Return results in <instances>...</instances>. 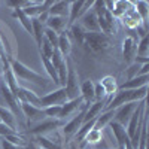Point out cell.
<instances>
[{
    "mask_svg": "<svg viewBox=\"0 0 149 149\" xmlns=\"http://www.w3.org/2000/svg\"><path fill=\"white\" fill-rule=\"evenodd\" d=\"M93 10L97 15V21H98V27H100V33L112 37L113 34L118 33V19L110 14V12L106 9L104 2H97L93 3Z\"/></svg>",
    "mask_w": 149,
    "mask_h": 149,
    "instance_id": "cell-1",
    "label": "cell"
},
{
    "mask_svg": "<svg viewBox=\"0 0 149 149\" xmlns=\"http://www.w3.org/2000/svg\"><path fill=\"white\" fill-rule=\"evenodd\" d=\"M17 55V39L9 26L0 19V57L5 61L15 58Z\"/></svg>",
    "mask_w": 149,
    "mask_h": 149,
    "instance_id": "cell-2",
    "label": "cell"
},
{
    "mask_svg": "<svg viewBox=\"0 0 149 149\" xmlns=\"http://www.w3.org/2000/svg\"><path fill=\"white\" fill-rule=\"evenodd\" d=\"M9 67L12 69V72H14V74L17 76V79L33 82V84H37V85H46L48 84V78H45L40 73L34 72L33 69H30L29 66H26L22 61H19L17 58L9 60Z\"/></svg>",
    "mask_w": 149,
    "mask_h": 149,
    "instance_id": "cell-3",
    "label": "cell"
},
{
    "mask_svg": "<svg viewBox=\"0 0 149 149\" xmlns=\"http://www.w3.org/2000/svg\"><path fill=\"white\" fill-rule=\"evenodd\" d=\"M86 52L91 54H103L112 46V37L103 34V33H85V40L82 45Z\"/></svg>",
    "mask_w": 149,
    "mask_h": 149,
    "instance_id": "cell-4",
    "label": "cell"
},
{
    "mask_svg": "<svg viewBox=\"0 0 149 149\" xmlns=\"http://www.w3.org/2000/svg\"><path fill=\"white\" fill-rule=\"evenodd\" d=\"M79 86H81V81H79L78 70L74 67V64L70 61V58H67V78H66V84H64V90L67 93L69 100L81 97Z\"/></svg>",
    "mask_w": 149,
    "mask_h": 149,
    "instance_id": "cell-5",
    "label": "cell"
},
{
    "mask_svg": "<svg viewBox=\"0 0 149 149\" xmlns=\"http://www.w3.org/2000/svg\"><path fill=\"white\" fill-rule=\"evenodd\" d=\"M64 125V121L60 119H54V118H46L40 122L34 124L29 128V134L30 137H36V136H48L49 133H52L55 130H60Z\"/></svg>",
    "mask_w": 149,
    "mask_h": 149,
    "instance_id": "cell-6",
    "label": "cell"
},
{
    "mask_svg": "<svg viewBox=\"0 0 149 149\" xmlns=\"http://www.w3.org/2000/svg\"><path fill=\"white\" fill-rule=\"evenodd\" d=\"M88 106L90 104H85L81 112H78V113L74 115L73 118H70L69 121H66L64 125L61 127L60 131H61V134H63V137H64L66 142L74 139V136H76V133L79 131L81 125L84 124V115H85V110H86V107H88Z\"/></svg>",
    "mask_w": 149,
    "mask_h": 149,
    "instance_id": "cell-7",
    "label": "cell"
},
{
    "mask_svg": "<svg viewBox=\"0 0 149 149\" xmlns=\"http://www.w3.org/2000/svg\"><path fill=\"white\" fill-rule=\"evenodd\" d=\"M66 102H69L67 93L63 86H58L55 91H51L40 97V107H49V106H63Z\"/></svg>",
    "mask_w": 149,
    "mask_h": 149,
    "instance_id": "cell-8",
    "label": "cell"
},
{
    "mask_svg": "<svg viewBox=\"0 0 149 149\" xmlns=\"http://www.w3.org/2000/svg\"><path fill=\"white\" fill-rule=\"evenodd\" d=\"M139 37L134 34V31L130 30V34L124 37L122 40V58L127 64H131L136 57V48H137Z\"/></svg>",
    "mask_w": 149,
    "mask_h": 149,
    "instance_id": "cell-9",
    "label": "cell"
},
{
    "mask_svg": "<svg viewBox=\"0 0 149 149\" xmlns=\"http://www.w3.org/2000/svg\"><path fill=\"white\" fill-rule=\"evenodd\" d=\"M19 106H21V113H22L24 119H26L30 125H34V124L46 119L43 109L36 107V106L29 104V103H19Z\"/></svg>",
    "mask_w": 149,
    "mask_h": 149,
    "instance_id": "cell-10",
    "label": "cell"
},
{
    "mask_svg": "<svg viewBox=\"0 0 149 149\" xmlns=\"http://www.w3.org/2000/svg\"><path fill=\"white\" fill-rule=\"evenodd\" d=\"M84 106H85V103H84V100H82L81 97L66 102L63 106H61V112H60L58 119L60 121H64V122L69 121L70 118H73L74 115H76L78 112H81L84 109Z\"/></svg>",
    "mask_w": 149,
    "mask_h": 149,
    "instance_id": "cell-11",
    "label": "cell"
},
{
    "mask_svg": "<svg viewBox=\"0 0 149 149\" xmlns=\"http://www.w3.org/2000/svg\"><path fill=\"white\" fill-rule=\"evenodd\" d=\"M93 3L94 2H70L69 18H67V29L70 26H73L74 22H78V19L85 14V12L93 8Z\"/></svg>",
    "mask_w": 149,
    "mask_h": 149,
    "instance_id": "cell-12",
    "label": "cell"
},
{
    "mask_svg": "<svg viewBox=\"0 0 149 149\" xmlns=\"http://www.w3.org/2000/svg\"><path fill=\"white\" fill-rule=\"evenodd\" d=\"M78 24L86 31V33H98L100 27H98V21H97V15L93 10V8L90 10H86L85 14L78 19Z\"/></svg>",
    "mask_w": 149,
    "mask_h": 149,
    "instance_id": "cell-13",
    "label": "cell"
},
{
    "mask_svg": "<svg viewBox=\"0 0 149 149\" xmlns=\"http://www.w3.org/2000/svg\"><path fill=\"white\" fill-rule=\"evenodd\" d=\"M137 106H139V103H125V104L119 106L118 109H115L113 121L125 127L130 121V118H131V115L134 113V110L137 109Z\"/></svg>",
    "mask_w": 149,
    "mask_h": 149,
    "instance_id": "cell-14",
    "label": "cell"
},
{
    "mask_svg": "<svg viewBox=\"0 0 149 149\" xmlns=\"http://www.w3.org/2000/svg\"><path fill=\"white\" fill-rule=\"evenodd\" d=\"M107 127H109V130L112 131V134H113V139H115V142H116L118 149H122L124 145H125V142L128 140L125 127L121 125V124H118V122H115V121H112Z\"/></svg>",
    "mask_w": 149,
    "mask_h": 149,
    "instance_id": "cell-15",
    "label": "cell"
},
{
    "mask_svg": "<svg viewBox=\"0 0 149 149\" xmlns=\"http://www.w3.org/2000/svg\"><path fill=\"white\" fill-rule=\"evenodd\" d=\"M17 98L19 103H29V104H33L36 107H40V97L37 95L34 91L31 90H27V88H22L19 86L18 90V94H17ZM42 109V107H40Z\"/></svg>",
    "mask_w": 149,
    "mask_h": 149,
    "instance_id": "cell-16",
    "label": "cell"
},
{
    "mask_svg": "<svg viewBox=\"0 0 149 149\" xmlns=\"http://www.w3.org/2000/svg\"><path fill=\"white\" fill-rule=\"evenodd\" d=\"M0 122H3L5 125H8L12 130H15L17 133H18V130H21V124L17 119V116L12 113L9 109H6L2 104H0Z\"/></svg>",
    "mask_w": 149,
    "mask_h": 149,
    "instance_id": "cell-17",
    "label": "cell"
},
{
    "mask_svg": "<svg viewBox=\"0 0 149 149\" xmlns=\"http://www.w3.org/2000/svg\"><path fill=\"white\" fill-rule=\"evenodd\" d=\"M121 21H122L124 26H125L128 30H131V31L136 30L137 27H140V26H145V24L142 22V19H140V17H139V14L136 12L134 6H133V9H130L127 14L121 18Z\"/></svg>",
    "mask_w": 149,
    "mask_h": 149,
    "instance_id": "cell-18",
    "label": "cell"
},
{
    "mask_svg": "<svg viewBox=\"0 0 149 149\" xmlns=\"http://www.w3.org/2000/svg\"><path fill=\"white\" fill-rule=\"evenodd\" d=\"M79 94H81V98L84 100L85 104H91L94 103V82L91 79H86L84 82H81V86H79Z\"/></svg>",
    "mask_w": 149,
    "mask_h": 149,
    "instance_id": "cell-19",
    "label": "cell"
},
{
    "mask_svg": "<svg viewBox=\"0 0 149 149\" xmlns=\"http://www.w3.org/2000/svg\"><path fill=\"white\" fill-rule=\"evenodd\" d=\"M107 102H109V98H107V100H103V102H94V103H91L88 107H86V110H85L84 122L91 121V119H95V118H97V116H98V115H100L102 112L104 110V107H106Z\"/></svg>",
    "mask_w": 149,
    "mask_h": 149,
    "instance_id": "cell-20",
    "label": "cell"
},
{
    "mask_svg": "<svg viewBox=\"0 0 149 149\" xmlns=\"http://www.w3.org/2000/svg\"><path fill=\"white\" fill-rule=\"evenodd\" d=\"M57 49L64 58H69V55L72 52V39H70L67 30H64L63 33L58 34V46H57Z\"/></svg>",
    "mask_w": 149,
    "mask_h": 149,
    "instance_id": "cell-21",
    "label": "cell"
},
{
    "mask_svg": "<svg viewBox=\"0 0 149 149\" xmlns=\"http://www.w3.org/2000/svg\"><path fill=\"white\" fill-rule=\"evenodd\" d=\"M149 82V74L146 76H136L133 79H128L125 82H122L118 85V90H137L142 88V86H148Z\"/></svg>",
    "mask_w": 149,
    "mask_h": 149,
    "instance_id": "cell-22",
    "label": "cell"
},
{
    "mask_svg": "<svg viewBox=\"0 0 149 149\" xmlns=\"http://www.w3.org/2000/svg\"><path fill=\"white\" fill-rule=\"evenodd\" d=\"M69 8H70V2H64V0L54 2L51 5V8L48 9L49 17H64V18H69Z\"/></svg>",
    "mask_w": 149,
    "mask_h": 149,
    "instance_id": "cell-23",
    "label": "cell"
},
{
    "mask_svg": "<svg viewBox=\"0 0 149 149\" xmlns=\"http://www.w3.org/2000/svg\"><path fill=\"white\" fill-rule=\"evenodd\" d=\"M46 29H51L55 33H63L64 30H67V18L64 17H49L46 24H45Z\"/></svg>",
    "mask_w": 149,
    "mask_h": 149,
    "instance_id": "cell-24",
    "label": "cell"
},
{
    "mask_svg": "<svg viewBox=\"0 0 149 149\" xmlns=\"http://www.w3.org/2000/svg\"><path fill=\"white\" fill-rule=\"evenodd\" d=\"M102 84V86L104 88V93L109 98H112L115 95V93L118 91V82H116V78L115 76H110V74H107V76H103L100 81H98Z\"/></svg>",
    "mask_w": 149,
    "mask_h": 149,
    "instance_id": "cell-25",
    "label": "cell"
},
{
    "mask_svg": "<svg viewBox=\"0 0 149 149\" xmlns=\"http://www.w3.org/2000/svg\"><path fill=\"white\" fill-rule=\"evenodd\" d=\"M12 17H14L15 19H18V22L21 24V26L24 27V30H26L30 36H33V29H31V19L24 14V10L21 8H17V9H12Z\"/></svg>",
    "mask_w": 149,
    "mask_h": 149,
    "instance_id": "cell-26",
    "label": "cell"
},
{
    "mask_svg": "<svg viewBox=\"0 0 149 149\" xmlns=\"http://www.w3.org/2000/svg\"><path fill=\"white\" fill-rule=\"evenodd\" d=\"M113 118H115V110H103L102 113L95 118V125H94V128H97V130H104L109 124L113 121Z\"/></svg>",
    "mask_w": 149,
    "mask_h": 149,
    "instance_id": "cell-27",
    "label": "cell"
},
{
    "mask_svg": "<svg viewBox=\"0 0 149 149\" xmlns=\"http://www.w3.org/2000/svg\"><path fill=\"white\" fill-rule=\"evenodd\" d=\"M67 31H69V36H70V39L72 40H74L78 45H84V40H85V30L79 26L78 22H74L73 26H70L69 29H67Z\"/></svg>",
    "mask_w": 149,
    "mask_h": 149,
    "instance_id": "cell-28",
    "label": "cell"
},
{
    "mask_svg": "<svg viewBox=\"0 0 149 149\" xmlns=\"http://www.w3.org/2000/svg\"><path fill=\"white\" fill-rule=\"evenodd\" d=\"M136 12L139 14L142 22L145 24V26L148 27V17H149V3L145 2V0H139V2H131Z\"/></svg>",
    "mask_w": 149,
    "mask_h": 149,
    "instance_id": "cell-29",
    "label": "cell"
},
{
    "mask_svg": "<svg viewBox=\"0 0 149 149\" xmlns=\"http://www.w3.org/2000/svg\"><path fill=\"white\" fill-rule=\"evenodd\" d=\"M31 29H33V37L37 43V48H40L42 39H43V31H45V26L42 22H39L36 18L31 19Z\"/></svg>",
    "mask_w": 149,
    "mask_h": 149,
    "instance_id": "cell-30",
    "label": "cell"
},
{
    "mask_svg": "<svg viewBox=\"0 0 149 149\" xmlns=\"http://www.w3.org/2000/svg\"><path fill=\"white\" fill-rule=\"evenodd\" d=\"M31 140L40 149H63L61 146L55 145L52 140H49L46 136H36V137H31Z\"/></svg>",
    "mask_w": 149,
    "mask_h": 149,
    "instance_id": "cell-31",
    "label": "cell"
},
{
    "mask_svg": "<svg viewBox=\"0 0 149 149\" xmlns=\"http://www.w3.org/2000/svg\"><path fill=\"white\" fill-rule=\"evenodd\" d=\"M136 55L137 57H148L149 55V34L139 39L137 48H136Z\"/></svg>",
    "mask_w": 149,
    "mask_h": 149,
    "instance_id": "cell-32",
    "label": "cell"
},
{
    "mask_svg": "<svg viewBox=\"0 0 149 149\" xmlns=\"http://www.w3.org/2000/svg\"><path fill=\"white\" fill-rule=\"evenodd\" d=\"M43 37H45V39L57 49V46H58V33H55V31H52L51 29H46V27H45Z\"/></svg>",
    "mask_w": 149,
    "mask_h": 149,
    "instance_id": "cell-33",
    "label": "cell"
},
{
    "mask_svg": "<svg viewBox=\"0 0 149 149\" xmlns=\"http://www.w3.org/2000/svg\"><path fill=\"white\" fill-rule=\"evenodd\" d=\"M140 67H142V66L136 64V63L128 64V67H127V70H125V78H127L125 81L133 79V78H136V76H139V70H140Z\"/></svg>",
    "mask_w": 149,
    "mask_h": 149,
    "instance_id": "cell-34",
    "label": "cell"
},
{
    "mask_svg": "<svg viewBox=\"0 0 149 149\" xmlns=\"http://www.w3.org/2000/svg\"><path fill=\"white\" fill-rule=\"evenodd\" d=\"M43 112H45L46 118H54V119H58L60 112H61V106H49V107H43Z\"/></svg>",
    "mask_w": 149,
    "mask_h": 149,
    "instance_id": "cell-35",
    "label": "cell"
},
{
    "mask_svg": "<svg viewBox=\"0 0 149 149\" xmlns=\"http://www.w3.org/2000/svg\"><path fill=\"white\" fill-rule=\"evenodd\" d=\"M15 133H17L15 130H12V128H9L8 125H5L3 122H0V137H6V136L15 134Z\"/></svg>",
    "mask_w": 149,
    "mask_h": 149,
    "instance_id": "cell-36",
    "label": "cell"
},
{
    "mask_svg": "<svg viewBox=\"0 0 149 149\" xmlns=\"http://www.w3.org/2000/svg\"><path fill=\"white\" fill-rule=\"evenodd\" d=\"M0 148H2V149H24V146H18V145H14V143H9L5 139H0Z\"/></svg>",
    "mask_w": 149,
    "mask_h": 149,
    "instance_id": "cell-37",
    "label": "cell"
},
{
    "mask_svg": "<svg viewBox=\"0 0 149 149\" xmlns=\"http://www.w3.org/2000/svg\"><path fill=\"white\" fill-rule=\"evenodd\" d=\"M133 63L139 64V66L149 64V57H137V55H136V57H134V60H133Z\"/></svg>",
    "mask_w": 149,
    "mask_h": 149,
    "instance_id": "cell-38",
    "label": "cell"
},
{
    "mask_svg": "<svg viewBox=\"0 0 149 149\" xmlns=\"http://www.w3.org/2000/svg\"><path fill=\"white\" fill-rule=\"evenodd\" d=\"M48 18H49V12H48V10H43V12H40V14L37 15V18H36V19L39 21V22H42L43 26H45L46 21H48Z\"/></svg>",
    "mask_w": 149,
    "mask_h": 149,
    "instance_id": "cell-39",
    "label": "cell"
},
{
    "mask_svg": "<svg viewBox=\"0 0 149 149\" xmlns=\"http://www.w3.org/2000/svg\"><path fill=\"white\" fill-rule=\"evenodd\" d=\"M146 74H149V64H143L139 70V76H146Z\"/></svg>",
    "mask_w": 149,
    "mask_h": 149,
    "instance_id": "cell-40",
    "label": "cell"
},
{
    "mask_svg": "<svg viewBox=\"0 0 149 149\" xmlns=\"http://www.w3.org/2000/svg\"><path fill=\"white\" fill-rule=\"evenodd\" d=\"M24 149H40V148L37 146V145H36V143H34L31 139H30V140H27V145L24 146Z\"/></svg>",
    "mask_w": 149,
    "mask_h": 149,
    "instance_id": "cell-41",
    "label": "cell"
},
{
    "mask_svg": "<svg viewBox=\"0 0 149 149\" xmlns=\"http://www.w3.org/2000/svg\"><path fill=\"white\" fill-rule=\"evenodd\" d=\"M0 78H2V76H0Z\"/></svg>",
    "mask_w": 149,
    "mask_h": 149,
    "instance_id": "cell-42",
    "label": "cell"
}]
</instances>
